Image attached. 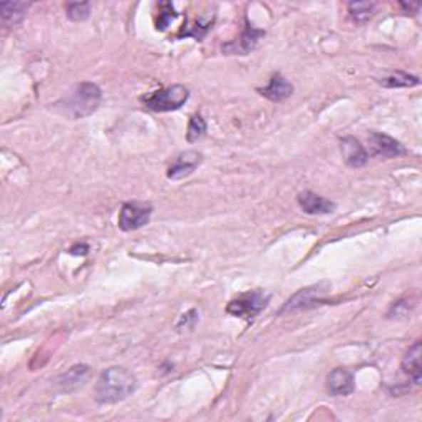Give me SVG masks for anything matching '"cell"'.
Returning a JSON list of instances; mask_svg holds the SVG:
<instances>
[{"label":"cell","mask_w":422,"mask_h":422,"mask_svg":"<svg viewBox=\"0 0 422 422\" xmlns=\"http://www.w3.org/2000/svg\"><path fill=\"white\" fill-rule=\"evenodd\" d=\"M101 99L103 93L98 84L79 83L73 86L60 101L55 103L53 109L70 119H83L86 115H91L99 108Z\"/></svg>","instance_id":"cell-1"},{"label":"cell","mask_w":422,"mask_h":422,"mask_svg":"<svg viewBox=\"0 0 422 422\" xmlns=\"http://www.w3.org/2000/svg\"><path fill=\"white\" fill-rule=\"evenodd\" d=\"M137 379L129 369L113 366L103 371L96 384V399L101 404H115L135 391Z\"/></svg>","instance_id":"cell-2"},{"label":"cell","mask_w":422,"mask_h":422,"mask_svg":"<svg viewBox=\"0 0 422 422\" xmlns=\"http://www.w3.org/2000/svg\"><path fill=\"white\" fill-rule=\"evenodd\" d=\"M190 93L188 89L182 86V84H173L170 88L160 89L149 94V96L142 98V103L145 104V108L155 113H168V110H177L188 101Z\"/></svg>","instance_id":"cell-3"},{"label":"cell","mask_w":422,"mask_h":422,"mask_svg":"<svg viewBox=\"0 0 422 422\" xmlns=\"http://www.w3.org/2000/svg\"><path fill=\"white\" fill-rule=\"evenodd\" d=\"M269 300H271V295L264 292V290H252V292L242 294L237 299L231 300L228 307H226V312L240 316V319L251 320L266 309Z\"/></svg>","instance_id":"cell-4"},{"label":"cell","mask_w":422,"mask_h":422,"mask_svg":"<svg viewBox=\"0 0 422 422\" xmlns=\"http://www.w3.org/2000/svg\"><path fill=\"white\" fill-rule=\"evenodd\" d=\"M330 290V284L329 282H319L314 284V286L300 289L297 294H294L284 307L281 309L279 314H287V312H295V310H302V309H309L315 305V302L321 300V297Z\"/></svg>","instance_id":"cell-5"},{"label":"cell","mask_w":422,"mask_h":422,"mask_svg":"<svg viewBox=\"0 0 422 422\" xmlns=\"http://www.w3.org/2000/svg\"><path fill=\"white\" fill-rule=\"evenodd\" d=\"M152 215L150 205L125 203L119 213V228L123 231H135L149 223Z\"/></svg>","instance_id":"cell-6"},{"label":"cell","mask_w":422,"mask_h":422,"mask_svg":"<svg viewBox=\"0 0 422 422\" xmlns=\"http://www.w3.org/2000/svg\"><path fill=\"white\" fill-rule=\"evenodd\" d=\"M369 145H371V154L383 158H394L406 154V149L391 135L383 134V132H369L368 135Z\"/></svg>","instance_id":"cell-7"},{"label":"cell","mask_w":422,"mask_h":422,"mask_svg":"<svg viewBox=\"0 0 422 422\" xmlns=\"http://www.w3.org/2000/svg\"><path fill=\"white\" fill-rule=\"evenodd\" d=\"M202 162H203V155L200 154V152L197 150L183 152V154H180L175 158L173 165L168 168L167 177L170 178V180H180L183 177L192 175Z\"/></svg>","instance_id":"cell-8"},{"label":"cell","mask_w":422,"mask_h":422,"mask_svg":"<svg viewBox=\"0 0 422 422\" xmlns=\"http://www.w3.org/2000/svg\"><path fill=\"white\" fill-rule=\"evenodd\" d=\"M246 26L247 29L242 31L240 40L223 45V51L226 53V55H247V53H251L252 50L256 48L257 40H259V36L264 35V31L256 30L254 26L249 25V24H247Z\"/></svg>","instance_id":"cell-9"},{"label":"cell","mask_w":422,"mask_h":422,"mask_svg":"<svg viewBox=\"0 0 422 422\" xmlns=\"http://www.w3.org/2000/svg\"><path fill=\"white\" fill-rule=\"evenodd\" d=\"M326 388L331 396H348L355 391V379L345 368H335L326 379Z\"/></svg>","instance_id":"cell-10"},{"label":"cell","mask_w":422,"mask_h":422,"mask_svg":"<svg viewBox=\"0 0 422 422\" xmlns=\"http://www.w3.org/2000/svg\"><path fill=\"white\" fill-rule=\"evenodd\" d=\"M299 205L307 215H329L336 210V205L330 200L314 192H304L299 195Z\"/></svg>","instance_id":"cell-11"},{"label":"cell","mask_w":422,"mask_h":422,"mask_svg":"<svg viewBox=\"0 0 422 422\" xmlns=\"http://www.w3.org/2000/svg\"><path fill=\"white\" fill-rule=\"evenodd\" d=\"M340 149H341L343 158H345V162L350 167L360 168L366 165L368 152L365 150V147L355 139V137H345V139H341Z\"/></svg>","instance_id":"cell-12"},{"label":"cell","mask_w":422,"mask_h":422,"mask_svg":"<svg viewBox=\"0 0 422 422\" xmlns=\"http://www.w3.org/2000/svg\"><path fill=\"white\" fill-rule=\"evenodd\" d=\"M403 371L413 379L416 384L421 383L422 379V343L416 341L413 346H409V350L406 351L403 358Z\"/></svg>","instance_id":"cell-13"},{"label":"cell","mask_w":422,"mask_h":422,"mask_svg":"<svg viewBox=\"0 0 422 422\" xmlns=\"http://www.w3.org/2000/svg\"><path fill=\"white\" fill-rule=\"evenodd\" d=\"M257 91L274 103H281L294 93V86L282 75H274L271 78V83L264 89H257Z\"/></svg>","instance_id":"cell-14"},{"label":"cell","mask_w":422,"mask_h":422,"mask_svg":"<svg viewBox=\"0 0 422 422\" xmlns=\"http://www.w3.org/2000/svg\"><path fill=\"white\" fill-rule=\"evenodd\" d=\"M89 376V366L86 365H75L70 369H66V373H63L58 378V388L61 391H73L79 386H83Z\"/></svg>","instance_id":"cell-15"},{"label":"cell","mask_w":422,"mask_h":422,"mask_svg":"<svg viewBox=\"0 0 422 422\" xmlns=\"http://www.w3.org/2000/svg\"><path fill=\"white\" fill-rule=\"evenodd\" d=\"M29 4L25 2H2L0 4V12L5 25H19L25 19Z\"/></svg>","instance_id":"cell-16"},{"label":"cell","mask_w":422,"mask_h":422,"mask_svg":"<svg viewBox=\"0 0 422 422\" xmlns=\"http://www.w3.org/2000/svg\"><path fill=\"white\" fill-rule=\"evenodd\" d=\"M378 83L384 88H413L421 84V79L418 76L408 75V73L394 71L391 75L379 78Z\"/></svg>","instance_id":"cell-17"},{"label":"cell","mask_w":422,"mask_h":422,"mask_svg":"<svg viewBox=\"0 0 422 422\" xmlns=\"http://www.w3.org/2000/svg\"><path fill=\"white\" fill-rule=\"evenodd\" d=\"M348 14L356 25L368 24L374 15V4L371 2H350L348 4Z\"/></svg>","instance_id":"cell-18"},{"label":"cell","mask_w":422,"mask_h":422,"mask_svg":"<svg viewBox=\"0 0 422 422\" xmlns=\"http://www.w3.org/2000/svg\"><path fill=\"white\" fill-rule=\"evenodd\" d=\"M66 15L73 22H84L91 14V4L88 2H70L66 5Z\"/></svg>","instance_id":"cell-19"},{"label":"cell","mask_w":422,"mask_h":422,"mask_svg":"<svg viewBox=\"0 0 422 422\" xmlns=\"http://www.w3.org/2000/svg\"><path fill=\"white\" fill-rule=\"evenodd\" d=\"M205 132H207V123L200 114H193L192 119H190L188 124V132H187V139L188 142H198L200 139H203Z\"/></svg>","instance_id":"cell-20"},{"label":"cell","mask_w":422,"mask_h":422,"mask_svg":"<svg viewBox=\"0 0 422 422\" xmlns=\"http://www.w3.org/2000/svg\"><path fill=\"white\" fill-rule=\"evenodd\" d=\"M158 9H160V14H158L157 19V30H165L170 22L178 17V14L170 2H160L158 4Z\"/></svg>","instance_id":"cell-21"},{"label":"cell","mask_w":422,"mask_h":422,"mask_svg":"<svg viewBox=\"0 0 422 422\" xmlns=\"http://www.w3.org/2000/svg\"><path fill=\"white\" fill-rule=\"evenodd\" d=\"M198 314H197V310H190V312L187 314V315H183L182 316V320L178 321V329H192V326L195 325V321L198 320V316H197Z\"/></svg>","instance_id":"cell-22"},{"label":"cell","mask_w":422,"mask_h":422,"mask_svg":"<svg viewBox=\"0 0 422 422\" xmlns=\"http://www.w3.org/2000/svg\"><path fill=\"white\" fill-rule=\"evenodd\" d=\"M401 9L404 10L406 15H416L419 12L421 9V4H406V2H401Z\"/></svg>","instance_id":"cell-23"}]
</instances>
